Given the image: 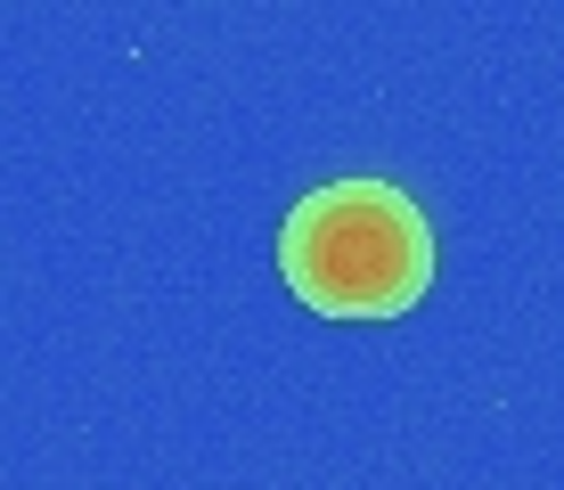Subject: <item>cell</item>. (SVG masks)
I'll return each mask as SVG.
<instances>
[{
  "instance_id": "cell-1",
  "label": "cell",
  "mask_w": 564,
  "mask_h": 490,
  "mask_svg": "<svg viewBox=\"0 0 564 490\" xmlns=\"http://www.w3.org/2000/svg\"><path fill=\"white\" fill-rule=\"evenodd\" d=\"M279 270L327 319H393L434 279V229L393 181H327L286 213Z\"/></svg>"
}]
</instances>
